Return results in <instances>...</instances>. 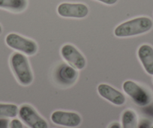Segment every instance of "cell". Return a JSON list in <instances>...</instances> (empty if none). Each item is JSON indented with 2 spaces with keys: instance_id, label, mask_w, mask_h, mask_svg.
I'll return each instance as SVG.
<instances>
[{
  "instance_id": "1",
  "label": "cell",
  "mask_w": 153,
  "mask_h": 128,
  "mask_svg": "<svg viewBox=\"0 0 153 128\" xmlns=\"http://www.w3.org/2000/svg\"><path fill=\"white\" fill-rule=\"evenodd\" d=\"M153 22L146 17H140L128 20L119 25L114 29V35L117 38H128L142 35L152 29Z\"/></svg>"
},
{
  "instance_id": "2",
  "label": "cell",
  "mask_w": 153,
  "mask_h": 128,
  "mask_svg": "<svg viewBox=\"0 0 153 128\" xmlns=\"http://www.w3.org/2000/svg\"><path fill=\"white\" fill-rule=\"evenodd\" d=\"M11 70L19 83L24 86L31 85L33 82V73L27 58L23 53L15 52L10 57Z\"/></svg>"
},
{
  "instance_id": "3",
  "label": "cell",
  "mask_w": 153,
  "mask_h": 128,
  "mask_svg": "<svg viewBox=\"0 0 153 128\" xmlns=\"http://www.w3.org/2000/svg\"><path fill=\"white\" fill-rule=\"evenodd\" d=\"M5 43L11 49L26 55H33L38 51V45L33 40L29 39L16 33H10L5 38Z\"/></svg>"
},
{
  "instance_id": "4",
  "label": "cell",
  "mask_w": 153,
  "mask_h": 128,
  "mask_svg": "<svg viewBox=\"0 0 153 128\" xmlns=\"http://www.w3.org/2000/svg\"><path fill=\"white\" fill-rule=\"evenodd\" d=\"M123 89L125 93L130 97L137 106L145 107L151 101V97L149 92L134 81H126L123 85Z\"/></svg>"
},
{
  "instance_id": "5",
  "label": "cell",
  "mask_w": 153,
  "mask_h": 128,
  "mask_svg": "<svg viewBox=\"0 0 153 128\" xmlns=\"http://www.w3.org/2000/svg\"><path fill=\"white\" fill-rule=\"evenodd\" d=\"M18 115L29 128H48L46 121L29 104H24L19 108Z\"/></svg>"
},
{
  "instance_id": "6",
  "label": "cell",
  "mask_w": 153,
  "mask_h": 128,
  "mask_svg": "<svg viewBox=\"0 0 153 128\" xmlns=\"http://www.w3.org/2000/svg\"><path fill=\"white\" fill-rule=\"evenodd\" d=\"M61 55L68 64L76 70H82L86 67V58L74 45L69 44L63 45L61 48Z\"/></svg>"
},
{
  "instance_id": "7",
  "label": "cell",
  "mask_w": 153,
  "mask_h": 128,
  "mask_svg": "<svg viewBox=\"0 0 153 128\" xmlns=\"http://www.w3.org/2000/svg\"><path fill=\"white\" fill-rule=\"evenodd\" d=\"M59 15L66 18H84L89 14V8L83 3L63 2L57 8Z\"/></svg>"
},
{
  "instance_id": "8",
  "label": "cell",
  "mask_w": 153,
  "mask_h": 128,
  "mask_svg": "<svg viewBox=\"0 0 153 128\" xmlns=\"http://www.w3.org/2000/svg\"><path fill=\"white\" fill-rule=\"evenodd\" d=\"M51 121L53 123L59 126L66 127H76L80 126L82 118L79 114L73 112H65L57 110L51 115Z\"/></svg>"
},
{
  "instance_id": "9",
  "label": "cell",
  "mask_w": 153,
  "mask_h": 128,
  "mask_svg": "<svg viewBox=\"0 0 153 128\" xmlns=\"http://www.w3.org/2000/svg\"><path fill=\"white\" fill-rule=\"evenodd\" d=\"M78 77V73L72 66L62 63L56 69L55 79L59 84L64 86H70L74 84Z\"/></svg>"
},
{
  "instance_id": "10",
  "label": "cell",
  "mask_w": 153,
  "mask_h": 128,
  "mask_svg": "<svg viewBox=\"0 0 153 128\" xmlns=\"http://www.w3.org/2000/svg\"><path fill=\"white\" fill-rule=\"evenodd\" d=\"M98 94L101 98L107 100L111 104L117 106H122L126 103V97L125 95L107 84H100L97 88Z\"/></svg>"
},
{
  "instance_id": "11",
  "label": "cell",
  "mask_w": 153,
  "mask_h": 128,
  "mask_svg": "<svg viewBox=\"0 0 153 128\" xmlns=\"http://www.w3.org/2000/svg\"><path fill=\"white\" fill-rule=\"evenodd\" d=\"M137 55L146 72L153 75V48L148 44L141 45L138 49Z\"/></svg>"
},
{
  "instance_id": "12",
  "label": "cell",
  "mask_w": 153,
  "mask_h": 128,
  "mask_svg": "<svg viewBox=\"0 0 153 128\" xmlns=\"http://www.w3.org/2000/svg\"><path fill=\"white\" fill-rule=\"evenodd\" d=\"M27 5V0H0V8L15 13L23 11Z\"/></svg>"
},
{
  "instance_id": "13",
  "label": "cell",
  "mask_w": 153,
  "mask_h": 128,
  "mask_svg": "<svg viewBox=\"0 0 153 128\" xmlns=\"http://www.w3.org/2000/svg\"><path fill=\"white\" fill-rule=\"evenodd\" d=\"M19 112V108L13 104L0 103V118H14Z\"/></svg>"
},
{
  "instance_id": "14",
  "label": "cell",
  "mask_w": 153,
  "mask_h": 128,
  "mask_svg": "<svg viewBox=\"0 0 153 128\" xmlns=\"http://www.w3.org/2000/svg\"><path fill=\"white\" fill-rule=\"evenodd\" d=\"M123 128H137V118L133 110H127L122 115Z\"/></svg>"
},
{
  "instance_id": "15",
  "label": "cell",
  "mask_w": 153,
  "mask_h": 128,
  "mask_svg": "<svg viewBox=\"0 0 153 128\" xmlns=\"http://www.w3.org/2000/svg\"><path fill=\"white\" fill-rule=\"evenodd\" d=\"M10 128H23V124L19 119L14 118L10 122Z\"/></svg>"
},
{
  "instance_id": "16",
  "label": "cell",
  "mask_w": 153,
  "mask_h": 128,
  "mask_svg": "<svg viewBox=\"0 0 153 128\" xmlns=\"http://www.w3.org/2000/svg\"><path fill=\"white\" fill-rule=\"evenodd\" d=\"M0 128H10V123L8 118H0Z\"/></svg>"
},
{
  "instance_id": "17",
  "label": "cell",
  "mask_w": 153,
  "mask_h": 128,
  "mask_svg": "<svg viewBox=\"0 0 153 128\" xmlns=\"http://www.w3.org/2000/svg\"><path fill=\"white\" fill-rule=\"evenodd\" d=\"M137 128H151V125H150V123L148 121L143 120L139 124Z\"/></svg>"
},
{
  "instance_id": "18",
  "label": "cell",
  "mask_w": 153,
  "mask_h": 128,
  "mask_svg": "<svg viewBox=\"0 0 153 128\" xmlns=\"http://www.w3.org/2000/svg\"><path fill=\"white\" fill-rule=\"evenodd\" d=\"M96 1H98V2H101L102 3L109 5H114V4H116L118 2V0H96Z\"/></svg>"
},
{
  "instance_id": "19",
  "label": "cell",
  "mask_w": 153,
  "mask_h": 128,
  "mask_svg": "<svg viewBox=\"0 0 153 128\" xmlns=\"http://www.w3.org/2000/svg\"><path fill=\"white\" fill-rule=\"evenodd\" d=\"M109 128H122V127H121V125L120 124V123H118V122H114V123L110 124V126L109 127Z\"/></svg>"
},
{
  "instance_id": "20",
  "label": "cell",
  "mask_w": 153,
  "mask_h": 128,
  "mask_svg": "<svg viewBox=\"0 0 153 128\" xmlns=\"http://www.w3.org/2000/svg\"><path fill=\"white\" fill-rule=\"evenodd\" d=\"M2 26L0 25V34L2 33Z\"/></svg>"
},
{
  "instance_id": "21",
  "label": "cell",
  "mask_w": 153,
  "mask_h": 128,
  "mask_svg": "<svg viewBox=\"0 0 153 128\" xmlns=\"http://www.w3.org/2000/svg\"><path fill=\"white\" fill-rule=\"evenodd\" d=\"M151 128H153V126H151Z\"/></svg>"
}]
</instances>
